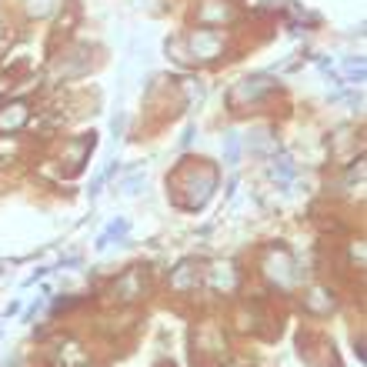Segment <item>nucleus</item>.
I'll use <instances>...</instances> for the list:
<instances>
[{"label":"nucleus","instance_id":"nucleus-1","mask_svg":"<svg viewBox=\"0 0 367 367\" xmlns=\"http://www.w3.org/2000/svg\"><path fill=\"white\" fill-rule=\"evenodd\" d=\"M170 187H174V201L181 207L197 210L210 201V194L217 187V174L210 170L204 160H184V167L174 174Z\"/></svg>","mask_w":367,"mask_h":367},{"label":"nucleus","instance_id":"nucleus-2","mask_svg":"<svg viewBox=\"0 0 367 367\" xmlns=\"http://www.w3.org/2000/svg\"><path fill=\"white\" fill-rule=\"evenodd\" d=\"M261 267L277 288H290L297 281V267H294V257H290L288 247H267Z\"/></svg>","mask_w":367,"mask_h":367},{"label":"nucleus","instance_id":"nucleus-3","mask_svg":"<svg viewBox=\"0 0 367 367\" xmlns=\"http://www.w3.org/2000/svg\"><path fill=\"white\" fill-rule=\"evenodd\" d=\"M184 47H187V60H217L220 51H224V37L217 34V30H194L190 37H184L181 40Z\"/></svg>","mask_w":367,"mask_h":367},{"label":"nucleus","instance_id":"nucleus-4","mask_svg":"<svg viewBox=\"0 0 367 367\" xmlns=\"http://www.w3.org/2000/svg\"><path fill=\"white\" fill-rule=\"evenodd\" d=\"M274 87H277V84H274L270 77H264V74L261 77H247V80H240L234 90L227 94V104L234 107V110H240V107H247V104H257V101L267 97Z\"/></svg>","mask_w":367,"mask_h":367},{"label":"nucleus","instance_id":"nucleus-5","mask_svg":"<svg viewBox=\"0 0 367 367\" xmlns=\"http://www.w3.org/2000/svg\"><path fill=\"white\" fill-rule=\"evenodd\" d=\"M27 121H30V107H27V101H10V104H0V134L21 131Z\"/></svg>","mask_w":367,"mask_h":367},{"label":"nucleus","instance_id":"nucleus-6","mask_svg":"<svg viewBox=\"0 0 367 367\" xmlns=\"http://www.w3.org/2000/svg\"><path fill=\"white\" fill-rule=\"evenodd\" d=\"M197 21L201 24H227V21H234V7L227 3V0H204L201 7H197Z\"/></svg>","mask_w":367,"mask_h":367},{"label":"nucleus","instance_id":"nucleus-7","mask_svg":"<svg viewBox=\"0 0 367 367\" xmlns=\"http://www.w3.org/2000/svg\"><path fill=\"white\" fill-rule=\"evenodd\" d=\"M201 284V267L194 261H181L177 264V270H170V288L174 290H197Z\"/></svg>","mask_w":367,"mask_h":367},{"label":"nucleus","instance_id":"nucleus-8","mask_svg":"<svg viewBox=\"0 0 367 367\" xmlns=\"http://www.w3.org/2000/svg\"><path fill=\"white\" fill-rule=\"evenodd\" d=\"M210 284H214V290H234L237 284H240V274H237V267L231 261L214 264V270H210Z\"/></svg>","mask_w":367,"mask_h":367},{"label":"nucleus","instance_id":"nucleus-9","mask_svg":"<svg viewBox=\"0 0 367 367\" xmlns=\"http://www.w3.org/2000/svg\"><path fill=\"white\" fill-rule=\"evenodd\" d=\"M94 144H97V140H94V134H84L80 140H74V144L67 147V154H71V174H77L80 167H84V157L94 151Z\"/></svg>","mask_w":367,"mask_h":367},{"label":"nucleus","instance_id":"nucleus-10","mask_svg":"<svg viewBox=\"0 0 367 367\" xmlns=\"http://www.w3.org/2000/svg\"><path fill=\"white\" fill-rule=\"evenodd\" d=\"M137 270H131L127 277H121L117 281V288H114V294H124V301H134V297H140V288H137Z\"/></svg>","mask_w":367,"mask_h":367},{"label":"nucleus","instance_id":"nucleus-11","mask_svg":"<svg viewBox=\"0 0 367 367\" xmlns=\"http://www.w3.org/2000/svg\"><path fill=\"white\" fill-rule=\"evenodd\" d=\"M127 234V220H124V217H121V220H114V224H110V227H107L104 234L97 237V247H101V251H104L107 244H110V240H114V237H117V240H121V237Z\"/></svg>","mask_w":367,"mask_h":367},{"label":"nucleus","instance_id":"nucleus-12","mask_svg":"<svg viewBox=\"0 0 367 367\" xmlns=\"http://www.w3.org/2000/svg\"><path fill=\"white\" fill-rule=\"evenodd\" d=\"M237 157H240V134H227L224 137V160L227 164H237Z\"/></svg>","mask_w":367,"mask_h":367},{"label":"nucleus","instance_id":"nucleus-13","mask_svg":"<svg viewBox=\"0 0 367 367\" xmlns=\"http://www.w3.org/2000/svg\"><path fill=\"white\" fill-rule=\"evenodd\" d=\"M57 3H60V0H27V10H30L34 17H47Z\"/></svg>","mask_w":367,"mask_h":367},{"label":"nucleus","instance_id":"nucleus-14","mask_svg":"<svg viewBox=\"0 0 367 367\" xmlns=\"http://www.w3.org/2000/svg\"><path fill=\"white\" fill-rule=\"evenodd\" d=\"M290 177H294V164H290V157H281L274 164V181L290 184Z\"/></svg>","mask_w":367,"mask_h":367},{"label":"nucleus","instance_id":"nucleus-15","mask_svg":"<svg viewBox=\"0 0 367 367\" xmlns=\"http://www.w3.org/2000/svg\"><path fill=\"white\" fill-rule=\"evenodd\" d=\"M334 307V301H320V290H314L311 297H307V311H317V314H324V311H331Z\"/></svg>","mask_w":367,"mask_h":367},{"label":"nucleus","instance_id":"nucleus-16","mask_svg":"<svg viewBox=\"0 0 367 367\" xmlns=\"http://www.w3.org/2000/svg\"><path fill=\"white\" fill-rule=\"evenodd\" d=\"M347 77L357 80V84L364 80V60H361V57H357V60H347Z\"/></svg>","mask_w":367,"mask_h":367},{"label":"nucleus","instance_id":"nucleus-17","mask_svg":"<svg viewBox=\"0 0 367 367\" xmlns=\"http://www.w3.org/2000/svg\"><path fill=\"white\" fill-rule=\"evenodd\" d=\"M140 184H144V174H137V177H131V181L124 184V190H127V194H137V187H140Z\"/></svg>","mask_w":367,"mask_h":367}]
</instances>
